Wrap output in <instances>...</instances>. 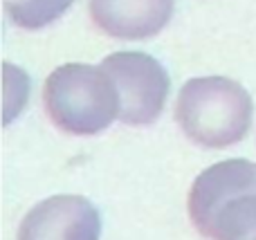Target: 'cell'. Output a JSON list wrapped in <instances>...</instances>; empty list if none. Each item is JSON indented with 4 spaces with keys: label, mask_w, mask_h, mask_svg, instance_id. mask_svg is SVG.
Instances as JSON below:
<instances>
[{
    "label": "cell",
    "mask_w": 256,
    "mask_h": 240,
    "mask_svg": "<svg viewBox=\"0 0 256 240\" xmlns=\"http://www.w3.org/2000/svg\"><path fill=\"white\" fill-rule=\"evenodd\" d=\"M189 218L209 240H256V164L225 160L198 173L189 191Z\"/></svg>",
    "instance_id": "6da1fadb"
},
{
    "label": "cell",
    "mask_w": 256,
    "mask_h": 240,
    "mask_svg": "<svg viewBox=\"0 0 256 240\" xmlns=\"http://www.w3.org/2000/svg\"><path fill=\"white\" fill-rule=\"evenodd\" d=\"M252 115L250 92L227 76L189 79L176 101L178 126L204 148H227L243 142L252 128Z\"/></svg>",
    "instance_id": "7a4b0ae2"
},
{
    "label": "cell",
    "mask_w": 256,
    "mask_h": 240,
    "mask_svg": "<svg viewBox=\"0 0 256 240\" xmlns=\"http://www.w3.org/2000/svg\"><path fill=\"white\" fill-rule=\"evenodd\" d=\"M43 103L56 128L90 137L120 119V94L102 65L66 63L48 76Z\"/></svg>",
    "instance_id": "3957f363"
},
{
    "label": "cell",
    "mask_w": 256,
    "mask_h": 240,
    "mask_svg": "<svg viewBox=\"0 0 256 240\" xmlns=\"http://www.w3.org/2000/svg\"><path fill=\"white\" fill-rule=\"evenodd\" d=\"M120 94V119L128 126L153 124L164 110L171 81L160 61L144 52H115L102 61Z\"/></svg>",
    "instance_id": "277c9868"
},
{
    "label": "cell",
    "mask_w": 256,
    "mask_h": 240,
    "mask_svg": "<svg viewBox=\"0 0 256 240\" xmlns=\"http://www.w3.org/2000/svg\"><path fill=\"white\" fill-rule=\"evenodd\" d=\"M102 216L84 196H52L27 211L16 240H99Z\"/></svg>",
    "instance_id": "5b68a950"
},
{
    "label": "cell",
    "mask_w": 256,
    "mask_h": 240,
    "mask_svg": "<svg viewBox=\"0 0 256 240\" xmlns=\"http://www.w3.org/2000/svg\"><path fill=\"white\" fill-rule=\"evenodd\" d=\"M173 0H90L92 22L112 38L144 40L160 34L173 16Z\"/></svg>",
    "instance_id": "8992f818"
},
{
    "label": "cell",
    "mask_w": 256,
    "mask_h": 240,
    "mask_svg": "<svg viewBox=\"0 0 256 240\" xmlns=\"http://www.w3.org/2000/svg\"><path fill=\"white\" fill-rule=\"evenodd\" d=\"M74 0H4V11L22 29H40L58 20Z\"/></svg>",
    "instance_id": "52a82bcc"
},
{
    "label": "cell",
    "mask_w": 256,
    "mask_h": 240,
    "mask_svg": "<svg viewBox=\"0 0 256 240\" xmlns=\"http://www.w3.org/2000/svg\"><path fill=\"white\" fill-rule=\"evenodd\" d=\"M30 99V76L14 67L12 63H4V124H12L14 117H18Z\"/></svg>",
    "instance_id": "ba28073f"
}]
</instances>
